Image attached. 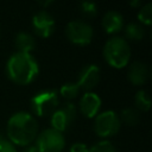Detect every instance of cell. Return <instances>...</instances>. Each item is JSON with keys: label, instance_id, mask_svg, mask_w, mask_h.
<instances>
[{"label": "cell", "instance_id": "1", "mask_svg": "<svg viewBox=\"0 0 152 152\" xmlns=\"http://www.w3.org/2000/svg\"><path fill=\"white\" fill-rule=\"evenodd\" d=\"M38 125L32 115L25 112L14 114L7 125V133L12 142L17 145H28L37 134Z\"/></svg>", "mask_w": 152, "mask_h": 152}, {"label": "cell", "instance_id": "2", "mask_svg": "<svg viewBox=\"0 0 152 152\" xmlns=\"http://www.w3.org/2000/svg\"><path fill=\"white\" fill-rule=\"evenodd\" d=\"M8 77L19 84H27L38 74V64L30 53L17 52L7 62Z\"/></svg>", "mask_w": 152, "mask_h": 152}, {"label": "cell", "instance_id": "3", "mask_svg": "<svg viewBox=\"0 0 152 152\" xmlns=\"http://www.w3.org/2000/svg\"><path fill=\"white\" fill-rule=\"evenodd\" d=\"M103 52L108 64L118 69L126 66L131 57V50L127 42L120 37L110 38L106 43Z\"/></svg>", "mask_w": 152, "mask_h": 152}, {"label": "cell", "instance_id": "4", "mask_svg": "<svg viewBox=\"0 0 152 152\" xmlns=\"http://www.w3.org/2000/svg\"><path fill=\"white\" fill-rule=\"evenodd\" d=\"M32 109L38 116L52 114L58 104L57 93L53 90H44L38 93L31 100Z\"/></svg>", "mask_w": 152, "mask_h": 152}, {"label": "cell", "instance_id": "5", "mask_svg": "<svg viewBox=\"0 0 152 152\" xmlns=\"http://www.w3.org/2000/svg\"><path fill=\"white\" fill-rule=\"evenodd\" d=\"M64 144L63 134L53 128L45 129L37 139V148L40 152H61Z\"/></svg>", "mask_w": 152, "mask_h": 152}, {"label": "cell", "instance_id": "6", "mask_svg": "<svg viewBox=\"0 0 152 152\" xmlns=\"http://www.w3.org/2000/svg\"><path fill=\"white\" fill-rule=\"evenodd\" d=\"M120 128V120L118 115L112 112L107 110L99 114L95 119V132L100 137H110L118 133Z\"/></svg>", "mask_w": 152, "mask_h": 152}, {"label": "cell", "instance_id": "7", "mask_svg": "<svg viewBox=\"0 0 152 152\" xmlns=\"http://www.w3.org/2000/svg\"><path fill=\"white\" fill-rule=\"evenodd\" d=\"M66 36L68 38L78 45H87L91 42L93 38V28L84 21L75 20L70 21L66 25Z\"/></svg>", "mask_w": 152, "mask_h": 152}, {"label": "cell", "instance_id": "8", "mask_svg": "<svg viewBox=\"0 0 152 152\" xmlns=\"http://www.w3.org/2000/svg\"><path fill=\"white\" fill-rule=\"evenodd\" d=\"M76 106L71 102L65 103L62 108L56 109L52 115H51V125L52 128L58 131V132H63L65 131L69 125L75 120L76 118Z\"/></svg>", "mask_w": 152, "mask_h": 152}, {"label": "cell", "instance_id": "9", "mask_svg": "<svg viewBox=\"0 0 152 152\" xmlns=\"http://www.w3.org/2000/svg\"><path fill=\"white\" fill-rule=\"evenodd\" d=\"M32 25L34 28V32L43 38L49 37L55 28V20L46 11H39L33 15Z\"/></svg>", "mask_w": 152, "mask_h": 152}, {"label": "cell", "instance_id": "10", "mask_svg": "<svg viewBox=\"0 0 152 152\" xmlns=\"http://www.w3.org/2000/svg\"><path fill=\"white\" fill-rule=\"evenodd\" d=\"M100 80V69L95 64L87 65L80 74L77 86L80 89L84 90H91Z\"/></svg>", "mask_w": 152, "mask_h": 152}, {"label": "cell", "instance_id": "11", "mask_svg": "<svg viewBox=\"0 0 152 152\" xmlns=\"http://www.w3.org/2000/svg\"><path fill=\"white\" fill-rule=\"evenodd\" d=\"M80 107L84 116L94 118L101 107V100L95 93H86L81 99Z\"/></svg>", "mask_w": 152, "mask_h": 152}, {"label": "cell", "instance_id": "12", "mask_svg": "<svg viewBox=\"0 0 152 152\" xmlns=\"http://www.w3.org/2000/svg\"><path fill=\"white\" fill-rule=\"evenodd\" d=\"M102 25L107 33H115L121 30V27L124 25V19L120 13H118L115 11H109L104 14Z\"/></svg>", "mask_w": 152, "mask_h": 152}, {"label": "cell", "instance_id": "13", "mask_svg": "<svg viewBox=\"0 0 152 152\" xmlns=\"http://www.w3.org/2000/svg\"><path fill=\"white\" fill-rule=\"evenodd\" d=\"M148 77V69L140 62H134L128 70V78L133 84H142Z\"/></svg>", "mask_w": 152, "mask_h": 152}, {"label": "cell", "instance_id": "14", "mask_svg": "<svg viewBox=\"0 0 152 152\" xmlns=\"http://www.w3.org/2000/svg\"><path fill=\"white\" fill-rule=\"evenodd\" d=\"M15 46L18 48L19 52L30 53V51H32L34 48V39L28 33H18L15 37Z\"/></svg>", "mask_w": 152, "mask_h": 152}, {"label": "cell", "instance_id": "15", "mask_svg": "<svg viewBox=\"0 0 152 152\" xmlns=\"http://www.w3.org/2000/svg\"><path fill=\"white\" fill-rule=\"evenodd\" d=\"M125 34L127 38L132 40H139L144 37V30L139 24H128L125 28Z\"/></svg>", "mask_w": 152, "mask_h": 152}, {"label": "cell", "instance_id": "16", "mask_svg": "<svg viewBox=\"0 0 152 152\" xmlns=\"http://www.w3.org/2000/svg\"><path fill=\"white\" fill-rule=\"evenodd\" d=\"M121 119L126 125H137L139 122V113L134 108H126L121 112Z\"/></svg>", "mask_w": 152, "mask_h": 152}, {"label": "cell", "instance_id": "17", "mask_svg": "<svg viewBox=\"0 0 152 152\" xmlns=\"http://www.w3.org/2000/svg\"><path fill=\"white\" fill-rule=\"evenodd\" d=\"M135 104L137 107L142 110V112H146L150 109V106H151V101H150V96L147 94V91L145 90H139L135 95Z\"/></svg>", "mask_w": 152, "mask_h": 152}, {"label": "cell", "instance_id": "18", "mask_svg": "<svg viewBox=\"0 0 152 152\" xmlns=\"http://www.w3.org/2000/svg\"><path fill=\"white\" fill-rule=\"evenodd\" d=\"M78 90H80V87L77 86V83H65V84L62 86L59 93L63 97H65L68 100H71V99L77 96Z\"/></svg>", "mask_w": 152, "mask_h": 152}, {"label": "cell", "instance_id": "19", "mask_svg": "<svg viewBox=\"0 0 152 152\" xmlns=\"http://www.w3.org/2000/svg\"><path fill=\"white\" fill-rule=\"evenodd\" d=\"M138 18L139 20L145 24V25H151L152 23V5L151 4H146L138 13Z\"/></svg>", "mask_w": 152, "mask_h": 152}, {"label": "cell", "instance_id": "20", "mask_svg": "<svg viewBox=\"0 0 152 152\" xmlns=\"http://www.w3.org/2000/svg\"><path fill=\"white\" fill-rule=\"evenodd\" d=\"M88 152H115L114 146L109 141H99L97 144L93 145Z\"/></svg>", "mask_w": 152, "mask_h": 152}, {"label": "cell", "instance_id": "21", "mask_svg": "<svg viewBox=\"0 0 152 152\" xmlns=\"http://www.w3.org/2000/svg\"><path fill=\"white\" fill-rule=\"evenodd\" d=\"M80 10L87 17H93V15L96 14V5L94 2L83 1V2L80 4Z\"/></svg>", "mask_w": 152, "mask_h": 152}, {"label": "cell", "instance_id": "22", "mask_svg": "<svg viewBox=\"0 0 152 152\" xmlns=\"http://www.w3.org/2000/svg\"><path fill=\"white\" fill-rule=\"evenodd\" d=\"M0 152H15V148L12 145V142L4 139L1 135H0Z\"/></svg>", "mask_w": 152, "mask_h": 152}, {"label": "cell", "instance_id": "23", "mask_svg": "<svg viewBox=\"0 0 152 152\" xmlns=\"http://www.w3.org/2000/svg\"><path fill=\"white\" fill-rule=\"evenodd\" d=\"M70 152H88V147L82 142H76L70 147Z\"/></svg>", "mask_w": 152, "mask_h": 152}, {"label": "cell", "instance_id": "24", "mask_svg": "<svg viewBox=\"0 0 152 152\" xmlns=\"http://www.w3.org/2000/svg\"><path fill=\"white\" fill-rule=\"evenodd\" d=\"M24 152H40V151L37 148V146H30V147L26 148Z\"/></svg>", "mask_w": 152, "mask_h": 152}, {"label": "cell", "instance_id": "25", "mask_svg": "<svg viewBox=\"0 0 152 152\" xmlns=\"http://www.w3.org/2000/svg\"><path fill=\"white\" fill-rule=\"evenodd\" d=\"M131 5L132 6H138V5H140V1H133V2H131Z\"/></svg>", "mask_w": 152, "mask_h": 152}]
</instances>
